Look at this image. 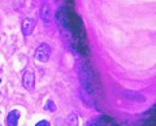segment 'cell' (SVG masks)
<instances>
[{"mask_svg":"<svg viewBox=\"0 0 156 126\" xmlns=\"http://www.w3.org/2000/svg\"><path fill=\"white\" fill-rule=\"evenodd\" d=\"M51 47H49L47 43H42L38 48L35 50V59L39 63H47L49 60V56H51Z\"/></svg>","mask_w":156,"mask_h":126,"instance_id":"1","label":"cell"},{"mask_svg":"<svg viewBox=\"0 0 156 126\" xmlns=\"http://www.w3.org/2000/svg\"><path fill=\"white\" fill-rule=\"evenodd\" d=\"M22 84L29 91H33L34 90V86H35V74H34V72L31 69L25 70V73L22 76Z\"/></svg>","mask_w":156,"mask_h":126,"instance_id":"2","label":"cell"},{"mask_svg":"<svg viewBox=\"0 0 156 126\" xmlns=\"http://www.w3.org/2000/svg\"><path fill=\"white\" fill-rule=\"evenodd\" d=\"M21 29H22V33L25 37H29V35L33 34L34 29H35V21L33 18H25L21 24Z\"/></svg>","mask_w":156,"mask_h":126,"instance_id":"3","label":"cell"},{"mask_svg":"<svg viewBox=\"0 0 156 126\" xmlns=\"http://www.w3.org/2000/svg\"><path fill=\"white\" fill-rule=\"evenodd\" d=\"M18 118H20V110L13 109L9 112V114L7 116V125L8 126H17Z\"/></svg>","mask_w":156,"mask_h":126,"instance_id":"4","label":"cell"},{"mask_svg":"<svg viewBox=\"0 0 156 126\" xmlns=\"http://www.w3.org/2000/svg\"><path fill=\"white\" fill-rule=\"evenodd\" d=\"M40 17L46 24H48L51 21V7L48 3H44L40 8Z\"/></svg>","mask_w":156,"mask_h":126,"instance_id":"5","label":"cell"},{"mask_svg":"<svg viewBox=\"0 0 156 126\" xmlns=\"http://www.w3.org/2000/svg\"><path fill=\"white\" fill-rule=\"evenodd\" d=\"M66 126H79V121L75 113H70L66 117Z\"/></svg>","mask_w":156,"mask_h":126,"instance_id":"6","label":"cell"},{"mask_svg":"<svg viewBox=\"0 0 156 126\" xmlns=\"http://www.w3.org/2000/svg\"><path fill=\"white\" fill-rule=\"evenodd\" d=\"M44 108H46L47 110H51V112H53V110L56 109V105H55V103L52 101V100H48V101L46 103V105H44Z\"/></svg>","mask_w":156,"mask_h":126,"instance_id":"7","label":"cell"},{"mask_svg":"<svg viewBox=\"0 0 156 126\" xmlns=\"http://www.w3.org/2000/svg\"><path fill=\"white\" fill-rule=\"evenodd\" d=\"M35 126H51V125H49V122H48V121H46V120H42V121H39V122L36 123Z\"/></svg>","mask_w":156,"mask_h":126,"instance_id":"8","label":"cell"},{"mask_svg":"<svg viewBox=\"0 0 156 126\" xmlns=\"http://www.w3.org/2000/svg\"><path fill=\"white\" fill-rule=\"evenodd\" d=\"M0 126H1V123H0Z\"/></svg>","mask_w":156,"mask_h":126,"instance_id":"9","label":"cell"}]
</instances>
